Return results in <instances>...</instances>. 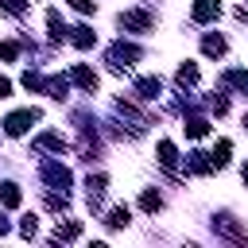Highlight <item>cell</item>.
Segmentation results:
<instances>
[{"instance_id":"obj_1","label":"cell","mask_w":248,"mask_h":248,"mask_svg":"<svg viewBox=\"0 0 248 248\" xmlns=\"http://www.w3.org/2000/svg\"><path fill=\"white\" fill-rule=\"evenodd\" d=\"M124 31H136V35H143V31H151L155 27V16L151 12H143V8H128V12H120V19H116Z\"/></svg>"},{"instance_id":"obj_2","label":"cell","mask_w":248,"mask_h":248,"mask_svg":"<svg viewBox=\"0 0 248 248\" xmlns=\"http://www.w3.org/2000/svg\"><path fill=\"white\" fill-rule=\"evenodd\" d=\"M213 232L225 236V240H232V244H248V232L236 225L232 213H217V217H213Z\"/></svg>"},{"instance_id":"obj_3","label":"cell","mask_w":248,"mask_h":248,"mask_svg":"<svg viewBox=\"0 0 248 248\" xmlns=\"http://www.w3.org/2000/svg\"><path fill=\"white\" fill-rule=\"evenodd\" d=\"M136 58H140V46H132V43H112V46H108V66H112L116 74H124Z\"/></svg>"},{"instance_id":"obj_4","label":"cell","mask_w":248,"mask_h":248,"mask_svg":"<svg viewBox=\"0 0 248 248\" xmlns=\"http://www.w3.org/2000/svg\"><path fill=\"white\" fill-rule=\"evenodd\" d=\"M39 174H43V182H46L50 190H70V170H66L58 159H46Z\"/></svg>"},{"instance_id":"obj_5","label":"cell","mask_w":248,"mask_h":248,"mask_svg":"<svg viewBox=\"0 0 248 248\" xmlns=\"http://www.w3.org/2000/svg\"><path fill=\"white\" fill-rule=\"evenodd\" d=\"M35 120H39V108H19V112H12V116L4 120V132H8V136H23Z\"/></svg>"},{"instance_id":"obj_6","label":"cell","mask_w":248,"mask_h":248,"mask_svg":"<svg viewBox=\"0 0 248 248\" xmlns=\"http://www.w3.org/2000/svg\"><path fill=\"white\" fill-rule=\"evenodd\" d=\"M105 186H108V178H105V174H97V178L89 174V182H85V202H89V209H93V213L101 209V198H105Z\"/></svg>"},{"instance_id":"obj_7","label":"cell","mask_w":248,"mask_h":248,"mask_svg":"<svg viewBox=\"0 0 248 248\" xmlns=\"http://www.w3.org/2000/svg\"><path fill=\"white\" fill-rule=\"evenodd\" d=\"M190 16H194V23H209V19L221 16V4H217V0H198V4L190 8Z\"/></svg>"},{"instance_id":"obj_8","label":"cell","mask_w":248,"mask_h":248,"mask_svg":"<svg viewBox=\"0 0 248 248\" xmlns=\"http://www.w3.org/2000/svg\"><path fill=\"white\" fill-rule=\"evenodd\" d=\"M159 93H163V81H159V78H140V81H136V97H140V101H155Z\"/></svg>"},{"instance_id":"obj_9","label":"cell","mask_w":248,"mask_h":248,"mask_svg":"<svg viewBox=\"0 0 248 248\" xmlns=\"http://www.w3.org/2000/svg\"><path fill=\"white\" fill-rule=\"evenodd\" d=\"M186 170H190V174H209V170H213V159H209V151H190V159H186Z\"/></svg>"},{"instance_id":"obj_10","label":"cell","mask_w":248,"mask_h":248,"mask_svg":"<svg viewBox=\"0 0 248 248\" xmlns=\"http://www.w3.org/2000/svg\"><path fill=\"white\" fill-rule=\"evenodd\" d=\"M70 78H74V81H78L81 89H89V93L97 89V74H93L89 66H74V74H70Z\"/></svg>"},{"instance_id":"obj_11","label":"cell","mask_w":248,"mask_h":248,"mask_svg":"<svg viewBox=\"0 0 248 248\" xmlns=\"http://www.w3.org/2000/svg\"><path fill=\"white\" fill-rule=\"evenodd\" d=\"M35 147H39V151H62V147H66V140H62L58 132H43V136L35 140Z\"/></svg>"},{"instance_id":"obj_12","label":"cell","mask_w":248,"mask_h":248,"mask_svg":"<svg viewBox=\"0 0 248 248\" xmlns=\"http://www.w3.org/2000/svg\"><path fill=\"white\" fill-rule=\"evenodd\" d=\"M19 198H23V194H19V186H16V182H0V205H8V209H12V205H19Z\"/></svg>"},{"instance_id":"obj_13","label":"cell","mask_w":248,"mask_h":248,"mask_svg":"<svg viewBox=\"0 0 248 248\" xmlns=\"http://www.w3.org/2000/svg\"><path fill=\"white\" fill-rule=\"evenodd\" d=\"M225 85H232V89H240V93H248V70H225V78H221Z\"/></svg>"},{"instance_id":"obj_14","label":"cell","mask_w":248,"mask_h":248,"mask_svg":"<svg viewBox=\"0 0 248 248\" xmlns=\"http://www.w3.org/2000/svg\"><path fill=\"white\" fill-rule=\"evenodd\" d=\"M70 39H74V46H78V50H89V46L97 43V35H93L89 27H74V35H70Z\"/></svg>"},{"instance_id":"obj_15","label":"cell","mask_w":248,"mask_h":248,"mask_svg":"<svg viewBox=\"0 0 248 248\" xmlns=\"http://www.w3.org/2000/svg\"><path fill=\"white\" fill-rule=\"evenodd\" d=\"M202 50H205L209 58H221V54H225V39H221V35H205V39H202Z\"/></svg>"},{"instance_id":"obj_16","label":"cell","mask_w":248,"mask_h":248,"mask_svg":"<svg viewBox=\"0 0 248 248\" xmlns=\"http://www.w3.org/2000/svg\"><path fill=\"white\" fill-rule=\"evenodd\" d=\"M46 93H50L54 101H66V97H70V81H66V78H50V81H46Z\"/></svg>"},{"instance_id":"obj_17","label":"cell","mask_w":248,"mask_h":248,"mask_svg":"<svg viewBox=\"0 0 248 248\" xmlns=\"http://www.w3.org/2000/svg\"><path fill=\"white\" fill-rule=\"evenodd\" d=\"M182 128H186V136H190V140H202V136L209 132V120H202V116H190Z\"/></svg>"},{"instance_id":"obj_18","label":"cell","mask_w":248,"mask_h":248,"mask_svg":"<svg viewBox=\"0 0 248 248\" xmlns=\"http://www.w3.org/2000/svg\"><path fill=\"white\" fill-rule=\"evenodd\" d=\"M229 151H232V143H229V140H217V147L209 151V159H213V167H225V163H229Z\"/></svg>"},{"instance_id":"obj_19","label":"cell","mask_w":248,"mask_h":248,"mask_svg":"<svg viewBox=\"0 0 248 248\" xmlns=\"http://www.w3.org/2000/svg\"><path fill=\"white\" fill-rule=\"evenodd\" d=\"M128 221H132V217H128V205H116V209L105 217V225H108V229H124Z\"/></svg>"},{"instance_id":"obj_20","label":"cell","mask_w":248,"mask_h":248,"mask_svg":"<svg viewBox=\"0 0 248 248\" xmlns=\"http://www.w3.org/2000/svg\"><path fill=\"white\" fill-rule=\"evenodd\" d=\"M78 236H81V225L78 221H66V225H58V232L50 240H78Z\"/></svg>"},{"instance_id":"obj_21","label":"cell","mask_w":248,"mask_h":248,"mask_svg":"<svg viewBox=\"0 0 248 248\" xmlns=\"http://www.w3.org/2000/svg\"><path fill=\"white\" fill-rule=\"evenodd\" d=\"M159 205H163V198H159L155 190H143V194H140V209H143V213H155Z\"/></svg>"},{"instance_id":"obj_22","label":"cell","mask_w":248,"mask_h":248,"mask_svg":"<svg viewBox=\"0 0 248 248\" xmlns=\"http://www.w3.org/2000/svg\"><path fill=\"white\" fill-rule=\"evenodd\" d=\"M174 78H178V85H194V81H198V66H194V62H186V66H178V74H174Z\"/></svg>"},{"instance_id":"obj_23","label":"cell","mask_w":248,"mask_h":248,"mask_svg":"<svg viewBox=\"0 0 248 248\" xmlns=\"http://www.w3.org/2000/svg\"><path fill=\"white\" fill-rule=\"evenodd\" d=\"M174 159H178V155H174V143H170V140H159V163H163V167H174Z\"/></svg>"},{"instance_id":"obj_24","label":"cell","mask_w":248,"mask_h":248,"mask_svg":"<svg viewBox=\"0 0 248 248\" xmlns=\"http://www.w3.org/2000/svg\"><path fill=\"white\" fill-rule=\"evenodd\" d=\"M23 89H31V93H39V89H46V81H43V74H35V70H27V74H23Z\"/></svg>"},{"instance_id":"obj_25","label":"cell","mask_w":248,"mask_h":248,"mask_svg":"<svg viewBox=\"0 0 248 248\" xmlns=\"http://www.w3.org/2000/svg\"><path fill=\"white\" fill-rule=\"evenodd\" d=\"M46 27H50V39H62V35H66V27H62L58 12H46Z\"/></svg>"},{"instance_id":"obj_26","label":"cell","mask_w":248,"mask_h":248,"mask_svg":"<svg viewBox=\"0 0 248 248\" xmlns=\"http://www.w3.org/2000/svg\"><path fill=\"white\" fill-rule=\"evenodd\" d=\"M16 54H19L16 43H0V58H16Z\"/></svg>"},{"instance_id":"obj_27","label":"cell","mask_w":248,"mask_h":248,"mask_svg":"<svg viewBox=\"0 0 248 248\" xmlns=\"http://www.w3.org/2000/svg\"><path fill=\"white\" fill-rule=\"evenodd\" d=\"M23 8H27V4H23V0H4V12H12V16H19V12H23Z\"/></svg>"},{"instance_id":"obj_28","label":"cell","mask_w":248,"mask_h":248,"mask_svg":"<svg viewBox=\"0 0 248 248\" xmlns=\"http://www.w3.org/2000/svg\"><path fill=\"white\" fill-rule=\"evenodd\" d=\"M78 12H97V0H70Z\"/></svg>"},{"instance_id":"obj_29","label":"cell","mask_w":248,"mask_h":248,"mask_svg":"<svg viewBox=\"0 0 248 248\" xmlns=\"http://www.w3.org/2000/svg\"><path fill=\"white\" fill-rule=\"evenodd\" d=\"M19 229H23V236H35V217H23V225H19Z\"/></svg>"},{"instance_id":"obj_30","label":"cell","mask_w":248,"mask_h":248,"mask_svg":"<svg viewBox=\"0 0 248 248\" xmlns=\"http://www.w3.org/2000/svg\"><path fill=\"white\" fill-rule=\"evenodd\" d=\"M0 97H12V81L8 78H0Z\"/></svg>"},{"instance_id":"obj_31","label":"cell","mask_w":248,"mask_h":248,"mask_svg":"<svg viewBox=\"0 0 248 248\" xmlns=\"http://www.w3.org/2000/svg\"><path fill=\"white\" fill-rule=\"evenodd\" d=\"M4 232H8V217H0V236H4Z\"/></svg>"},{"instance_id":"obj_32","label":"cell","mask_w":248,"mask_h":248,"mask_svg":"<svg viewBox=\"0 0 248 248\" xmlns=\"http://www.w3.org/2000/svg\"><path fill=\"white\" fill-rule=\"evenodd\" d=\"M240 174H244V182H248V163H244V167H240Z\"/></svg>"},{"instance_id":"obj_33","label":"cell","mask_w":248,"mask_h":248,"mask_svg":"<svg viewBox=\"0 0 248 248\" xmlns=\"http://www.w3.org/2000/svg\"><path fill=\"white\" fill-rule=\"evenodd\" d=\"M244 128H248V112H244Z\"/></svg>"}]
</instances>
